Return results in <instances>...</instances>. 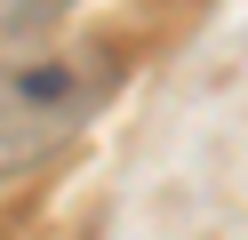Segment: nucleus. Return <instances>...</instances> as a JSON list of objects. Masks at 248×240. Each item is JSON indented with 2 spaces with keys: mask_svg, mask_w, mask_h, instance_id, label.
I'll return each instance as SVG.
<instances>
[{
  "mask_svg": "<svg viewBox=\"0 0 248 240\" xmlns=\"http://www.w3.org/2000/svg\"><path fill=\"white\" fill-rule=\"evenodd\" d=\"M120 88V56L96 40L72 48H0V176L56 160Z\"/></svg>",
  "mask_w": 248,
  "mask_h": 240,
  "instance_id": "obj_1",
  "label": "nucleus"
},
{
  "mask_svg": "<svg viewBox=\"0 0 248 240\" xmlns=\"http://www.w3.org/2000/svg\"><path fill=\"white\" fill-rule=\"evenodd\" d=\"M56 8H72V0H0V40H32Z\"/></svg>",
  "mask_w": 248,
  "mask_h": 240,
  "instance_id": "obj_2",
  "label": "nucleus"
}]
</instances>
